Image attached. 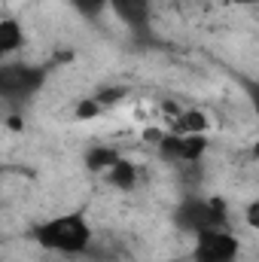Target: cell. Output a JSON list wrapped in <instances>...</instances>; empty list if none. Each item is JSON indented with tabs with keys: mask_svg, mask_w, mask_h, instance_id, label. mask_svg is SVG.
Here are the masks:
<instances>
[{
	"mask_svg": "<svg viewBox=\"0 0 259 262\" xmlns=\"http://www.w3.org/2000/svg\"><path fill=\"white\" fill-rule=\"evenodd\" d=\"M31 241L40 244L43 250L64 253V256L85 253V250L92 247L89 210H85V207H76V210H64V213H55V216L37 223V226L31 229Z\"/></svg>",
	"mask_w": 259,
	"mask_h": 262,
	"instance_id": "cell-1",
	"label": "cell"
},
{
	"mask_svg": "<svg viewBox=\"0 0 259 262\" xmlns=\"http://www.w3.org/2000/svg\"><path fill=\"white\" fill-rule=\"evenodd\" d=\"M174 229L198 235L210 229H229V207L223 198H204V195H186L171 213Z\"/></svg>",
	"mask_w": 259,
	"mask_h": 262,
	"instance_id": "cell-2",
	"label": "cell"
},
{
	"mask_svg": "<svg viewBox=\"0 0 259 262\" xmlns=\"http://www.w3.org/2000/svg\"><path fill=\"white\" fill-rule=\"evenodd\" d=\"M49 76L46 64H28V61H0V101L6 104H25L31 101Z\"/></svg>",
	"mask_w": 259,
	"mask_h": 262,
	"instance_id": "cell-3",
	"label": "cell"
},
{
	"mask_svg": "<svg viewBox=\"0 0 259 262\" xmlns=\"http://www.w3.org/2000/svg\"><path fill=\"white\" fill-rule=\"evenodd\" d=\"M156 140V152L171 162V165H198L210 146L207 134H174V131H162V134H149Z\"/></svg>",
	"mask_w": 259,
	"mask_h": 262,
	"instance_id": "cell-4",
	"label": "cell"
},
{
	"mask_svg": "<svg viewBox=\"0 0 259 262\" xmlns=\"http://www.w3.org/2000/svg\"><path fill=\"white\" fill-rule=\"evenodd\" d=\"M192 238V262H238V256H241V241L229 229L198 232Z\"/></svg>",
	"mask_w": 259,
	"mask_h": 262,
	"instance_id": "cell-5",
	"label": "cell"
},
{
	"mask_svg": "<svg viewBox=\"0 0 259 262\" xmlns=\"http://www.w3.org/2000/svg\"><path fill=\"white\" fill-rule=\"evenodd\" d=\"M107 9H113V15L134 37L149 34V21H153V3L149 0H107Z\"/></svg>",
	"mask_w": 259,
	"mask_h": 262,
	"instance_id": "cell-6",
	"label": "cell"
},
{
	"mask_svg": "<svg viewBox=\"0 0 259 262\" xmlns=\"http://www.w3.org/2000/svg\"><path fill=\"white\" fill-rule=\"evenodd\" d=\"M104 180L113 186V189H122V192H131L134 186H137V180H140V171H137V165L131 162V159H119L110 171H104Z\"/></svg>",
	"mask_w": 259,
	"mask_h": 262,
	"instance_id": "cell-7",
	"label": "cell"
},
{
	"mask_svg": "<svg viewBox=\"0 0 259 262\" xmlns=\"http://www.w3.org/2000/svg\"><path fill=\"white\" fill-rule=\"evenodd\" d=\"M25 46V28L15 18H0V58L15 55Z\"/></svg>",
	"mask_w": 259,
	"mask_h": 262,
	"instance_id": "cell-8",
	"label": "cell"
},
{
	"mask_svg": "<svg viewBox=\"0 0 259 262\" xmlns=\"http://www.w3.org/2000/svg\"><path fill=\"white\" fill-rule=\"evenodd\" d=\"M119 159H122V156H119L113 146H92V149L85 152V168L95 171V174H104V171H110Z\"/></svg>",
	"mask_w": 259,
	"mask_h": 262,
	"instance_id": "cell-9",
	"label": "cell"
},
{
	"mask_svg": "<svg viewBox=\"0 0 259 262\" xmlns=\"http://www.w3.org/2000/svg\"><path fill=\"white\" fill-rule=\"evenodd\" d=\"M204 128H207V119L201 116V113H195V110H189V113H180L177 116V122H174V134H204Z\"/></svg>",
	"mask_w": 259,
	"mask_h": 262,
	"instance_id": "cell-10",
	"label": "cell"
},
{
	"mask_svg": "<svg viewBox=\"0 0 259 262\" xmlns=\"http://www.w3.org/2000/svg\"><path fill=\"white\" fill-rule=\"evenodd\" d=\"M125 95H128V89H122V85H116V89H113V85H110V89H101V92H95L92 98H95V104H98L101 110H110V107H116V104H119Z\"/></svg>",
	"mask_w": 259,
	"mask_h": 262,
	"instance_id": "cell-11",
	"label": "cell"
},
{
	"mask_svg": "<svg viewBox=\"0 0 259 262\" xmlns=\"http://www.w3.org/2000/svg\"><path fill=\"white\" fill-rule=\"evenodd\" d=\"M79 15H85V18H98L104 9H107V0H67Z\"/></svg>",
	"mask_w": 259,
	"mask_h": 262,
	"instance_id": "cell-12",
	"label": "cell"
},
{
	"mask_svg": "<svg viewBox=\"0 0 259 262\" xmlns=\"http://www.w3.org/2000/svg\"><path fill=\"white\" fill-rule=\"evenodd\" d=\"M104 110L95 104V98H85V101H79V107H76V119H95V116H101Z\"/></svg>",
	"mask_w": 259,
	"mask_h": 262,
	"instance_id": "cell-13",
	"label": "cell"
},
{
	"mask_svg": "<svg viewBox=\"0 0 259 262\" xmlns=\"http://www.w3.org/2000/svg\"><path fill=\"white\" fill-rule=\"evenodd\" d=\"M0 177H3V162H0Z\"/></svg>",
	"mask_w": 259,
	"mask_h": 262,
	"instance_id": "cell-14",
	"label": "cell"
}]
</instances>
